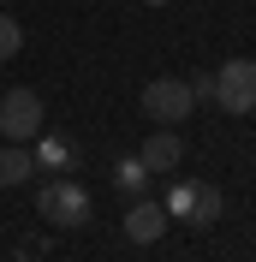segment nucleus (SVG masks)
Wrapping results in <instances>:
<instances>
[{"instance_id":"f257e3e1","label":"nucleus","mask_w":256,"mask_h":262,"mask_svg":"<svg viewBox=\"0 0 256 262\" xmlns=\"http://www.w3.org/2000/svg\"><path fill=\"white\" fill-rule=\"evenodd\" d=\"M36 214H42L48 227L78 232V227H90V221H96V196L83 191L72 173H66V179H48L42 191H36Z\"/></svg>"},{"instance_id":"f03ea898","label":"nucleus","mask_w":256,"mask_h":262,"mask_svg":"<svg viewBox=\"0 0 256 262\" xmlns=\"http://www.w3.org/2000/svg\"><path fill=\"white\" fill-rule=\"evenodd\" d=\"M161 209H167V221H185V227H215L221 221V185L208 179H179L173 191L161 196Z\"/></svg>"},{"instance_id":"7ed1b4c3","label":"nucleus","mask_w":256,"mask_h":262,"mask_svg":"<svg viewBox=\"0 0 256 262\" xmlns=\"http://www.w3.org/2000/svg\"><path fill=\"white\" fill-rule=\"evenodd\" d=\"M42 125H48V119H42V96H36V90L18 83V90L0 96V137H6V143H30Z\"/></svg>"},{"instance_id":"20e7f679","label":"nucleus","mask_w":256,"mask_h":262,"mask_svg":"<svg viewBox=\"0 0 256 262\" xmlns=\"http://www.w3.org/2000/svg\"><path fill=\"white\" fill-rule=\"evenodd\" d=\"M143 114L155 119V125H185V119L197 114L185 78H149V83H143Z\"/></svg>"},{"instance_id":"39448f33","label":"nucleus","mask_w":256,"mask_h":262,"mask_svg":"<svg viewBox=\"0 0 256 262\" xmlns=\"http://www.w3.org/2000/svg\"><path fill=\"white\" fill-rule=\"evenodd\" d=\"M215 107L221 114H256V60H226L215 72Z\"/></svg>"},{"instance_id":"423d86ee","label":"nucleus","mask_w":256,"mask_h":262,"mask_svg":"<svg viewBox=\"0 0 256 262\" xmlns=\"http://www.w3.org/2000/svg\"><path fill=\"white\" fill-rule=\"evenodd\" d=\"M30 143H36V149H30L36 173H48V179H66V173H78V161H83V155H78V143H72L66 131H48V125H42Z\"/></svg>"},{"instance_id":"0eeeda50","label":"nucleus","mask_w":256,"mask_h":262,"mask_svg":"<svg viewBox=\"0 0 256 262\" xmlns=\"http://www.w3.org/2000/svg\"><path fill=\"white\" fill-rule=\"evenodd\" d=\"M167 227H173V221H167L161 203H149V196H131V203H125V238H131V245H161Z\"/></svg>"},{"instance_id":"6e6552de","label":"nucleus","mask_w":256,"mask_h":262,"mask_svg":"<svg viewBox=\"0 0 256 262\" xmlns=\"http://www.w3.org/2000/svg\"><path fill=\"white\" fill-rule=\"evenodd\" d=\"M137 161L149 167V179H155V173H179V161H185V137H179L173 125H161L155 137H143V149H137Z\"/></svg>"},{"instance_id":"1a4fd4ad","label":"nucleus","mask_w":256,"mask_h":262,"mask_svg":"<svg viewBox=\"0 0 256 262\" xmlns=\"http://www.w3.org/2000/svg\"><path fill=\"white\" fill-rule=\"evenodd\" d=\"M30 173H36L30 149H24V143H0V191H12V185H24Z\"/></svg>"},{"instance_id":"9d476101","label":"nucleus","mask_w":256,"mask_h":262,"mask_svg":"<svg viewBox=\"0 0 256 262\" xmlns=\"http://www.w3.org/2000/svg\"><path fill=\"white\" fill-rule=\"evenodd\" d=\"M143 185H149V167L137 161V155H119V161H113V191L125 196V203H131V196H143Z\"/></svg>"},{"instance_id":"9b49d317","label":"nucleus","mask_w":256,"mask_h":262,"mask_svg":"<svg viewBox=\"0 0 256 262\" xmlns=\"http://www.w3.org/2000/svg\"><path fill=\"white\" fill-rule=\"evenodd\" d=\"M18 48H24V30H18V18L0 6V66H6V60H18Z\"/></svg>"},{"instance_id":"f8f14e48","label":"nucleus","mask_w":256,"mask_h":262,"mask_svg":"<svg viewBox=\"0 0 256 262\" xmlns=\"http://www.w3.org/2000/svg\"><path fill=\"white\" fill-rule=\"evenodd\" d=\"M185 90H191V101H215V72H191Z\"/></svg>"},{"instance_id":"ddd939ff","label":"nucleus","mask_w":256,"mask_h":262,"mask_svg":"<svg viewBox=\"0 0 256 262\" xmlns=\"http://www.w3.org/2000/svg\"><path fill=\"white\" fill-rule=\"evenodd\" d=\"M143 6H173V0H143Z\"/></svg>"},{"instance_id":"4468645a","label":"nucleus","mask_w":256,"mask_h":262,"mask_svg":"<svg viewBox=\"0 0 256 262\" xmlns=\"http://www.w3.org/2000/svg\"><path fill=\"white\" fill-rule=\"evenodd\" d=\"M0 6H6V0H0Z\"/></svg>"}]
</instances>
